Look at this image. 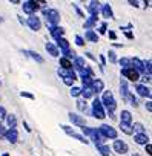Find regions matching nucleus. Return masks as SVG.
<instances>
[{"instance_id":"58836bf2","label":"nucleus","mask_w":152,"mask_h":156,"mask_svg":"<svg viewBox=\"0 0 152 156\" xmlns=\"http://www.w3.org/2000/svg\"><path fill=\"white\" fill-rule=\"evenodd\" d=\"M80 92H82V87H77V86H71V97L74 98H79L80 97Z\"/></svg>"},{"instance_id":"20e7f679","label":"nucleus","mask_w":152,"mask_h":156,"mask_svg":"<svg viewBox=\"0 0 152 156\" xmlns=\"http://www.w3.org/2000/svg\"><path fill=\"white\" fill-rule=\"evenodd\" d=\"M40 5L39 3H35V2H32V0H23V5H22V11H23V14H26V16H32V14H37L39 11H40Z\"/></svg>"},{"instance_id":"e2e57ef3","label":"nucleus","mask_w":152,"mask_h":156,"mask_svg":"<svg viewBox=\"0 0 152 156\" xmlns=\"http://www.w3.org/2000/svg\"><path fill=\"white\" fill-rule=\"evenodd\" d=\"M80 2H85V0H80Z\"/></svg>"},{"instance_id":"4c0bfd02","label":"nucleus","mask_w":152,"mask_h":156,"mask_svg":"<svg viewBox=\"0 0 152 156\" xmlns=\"http://www.w3.org/2000/svg\"><path fill=\"white\" fill-rule=\"evenodd\" d=\"M60 54H63V57L68 58V60H72V58L75 57V52L71 51V48H69V49H63V51H60Z\"/></svg>"},{"instance_id":"39448f33","label":"nucleus","mask_w":152,"mask_h":156,"mask_svg":"<svg viewBox=\"0 0 152 156\" xmlns=\"http://www.w3.org/2000/svg\"><path fill=\"white\" fill-rule=\"evenodd\" d=\"M97 130L105 139H117V130L108 124H102Z\"/></svg>"},{"instance_id":"cd10ccee","label":"nucleus","mask_w":152,"mask_h":156,"mask_svg":"<svg viewBox=\"0 0 152 156\" xmlns=\"http://www.w3.org/2000/svg\"><path fill=\"white\" fill-rule=\"evenodd\" d=\"M120 122L132 124V115H131L129 110H121V113H120Z\"/></svg>"},{"instance_id":"ddd939ff","label":"nucleus","mask_w":152,"mask_h":156,"mask_svg":"<svg viewBox=\"0 0 152 156\" xmlns=\"http://www.w3.org/2000/svg\"><path fill=\"white\" fill-rule=\"evenodd\" d=\"M68 118H69V121H71L72 124L79 126V127H83V126H86V121H85V118H83V116H80V115H75V113L69 112V113H68Z\"/></svg>"},{"instance_id":"e433bc0d","label":"nucleus","mask_w":152,"mask_h":156,"mask_svg":"<svg viewBox=\"0 0 152 156\" xmlns=\"http://www.w3.org/2000/svg\"><path fill=\"white\" fill-rule=\"evenodd\" d=\"M80 80H82L83 87H91V84H92V80H94V78H92V76H89V75H86V76H80Z\"/></svg>"},{"instance_id":"5fc2aeb1","label":"nucleus","mask_w":152,"mask_h":156,"mask_svg":"<svg viewBox=\"0 0 152 156\" xmlns=\"http://www.w3.org/2000/svg\"><path fill=\"white\" fill-rule=\"evenodd\" d=\"M124 35H126V38H129V40H132V38H134V34H132V32H129V31H126V34H124Z\"/></svg>"},{"instance_id":"4d7b16f0","label":"nucleus","mask_w":152,"mask_h":156,"mask_svg":"<svg viewBox=\"0 0 152 156\" xmlns=\"http://www.w3.org/2000/svg\"><path fill=\"white\" fill-rule=\"evenodd\" d=\"M9 2H11L13 5H19V3H20V0H9Z\"/></svg>"},{"instance_id":"0eeeda50","label":"nucleus","mask_w":152,"mask_h":156,"mask_svg":"<svg viewBox=\"0 0 152 156\" xmlns=\"http://www.w3.org/2000/svg\"><path fill=\"white\" fill-rule=\"evenodd\" d=\"M26 26H28L31 31L37 32V31H40V29H42V19H40V17H37V14L28 16V19H26Z\"/></svg>"},{"instance_id":"79ce46f5","label":"nucleus","mask_w":152,"mask_h":156,"mask_svg":"<svg viewBox=\"0 0 152 156\" xmlns=\"http://www.w3.org/2000/svg\"><path fill=\"white\" fill-rule=\"evenodd\" d=\"M106 32H108V23H106V22H103V23L100 25L98 34H102V35H103V34H106Z\"/></svg>"},{"instance_id":"393cba45","label":"nucleus","mask_w":152,"mask_h":156,"mask_svg":"<svg viewBox=\"0 0 152 156\" xmlns=\"http://www.w3.org/2000/svg\"><path fill=\"white\" fill-rule=\"evenodd\" d=\"M5 121H6L8 129H16V127H17V118H16V115H13V113H6Z\"/></svg>"},{"instance_id":"de8ad7c7","label":"nucleus","mask_w":152,"mask_h":156,"mask_svg":"<svg viewBox=\"0 0 152 156\" xmlns=\"http://www.w3.org/2000/svg\"><path fill=\"white\" fill-rule=\"evenodd\" d=\"M126 2L131 5V6H134V8H138L140 5H138V0H126Z\"/></svg>"},{"instance_id":"a18cd8bd","label":"nucleus","mask_w":152,"mask_h":156,"mask_svg":"<svg viewBox=\"0 0 152 156\" xmlns=\"http://www.w3.org/2000/svg\"><path fill=\"white\" fill-rule=\"evenodd\" d=\"M144 107H146V110L150 113V112H152V101H150V100H147V101L144 103Z\"/></svg>"},{"instance_id":"864d4df0","label":"nucleus","mask_w":152,"mask_h":156,"mask_svg":"<svg viewBox=\"0 0 152 156\" xmlns=\"http://www.w3.org/2000/svg\"><path fill=\"white\" fill-rule=\"evenodd\" d=\"M17 20H19V23H20V25H23V26L26 25V20H25L22 16H17Z\"/></svg>"},{"instance_id":"6e6d98bb","label":"nucleus","mask_w":152,"mask_h":156,"mask_svg":"<svg viewBox=\"0 0 152 156\" xmlns=\"http://www.w3.org/2000/svg\"><path fill=\"white\" fill-rule=\"evenodd\" d=\"M3 133H5V129H3L2 122H0V138H3Z\"/></svg>"},{"instance_id":"4468645a","label":"nucleus","mask_w":152,"mask_h":156,"mask_svg":"<svg viewBox=\"0 0 152 156\" xmlns=\"http://www.w3.org/2000/svg\"><path fill=\"white\" fill-rule=\"evenodd\" d=\"M85 66H86L85 57H77V55H75V57L72 58V69H74L75 72H79V70H82V69H83Z\"/></svg>"},{"instance_id":"37998d69","label":"nucleus","mask_w":152,"mask_h":156,"mask_svg":"<svg viewBox=\"0 0 152 156\" xmlns=\"http://www.w3.org/2000/svg\"><path fill=\"white\" fill-rule=\"evenodd\" d=\"M6 109L3 107V106H0V122H2V121H5V116H6Z\"/></svg>"},{"instance_id":"0e129e2a","label":"nucleus","mask_w":152,"mask_h":156,"mask_svg":"<svg viewBox=\"0 0 152 156\" xmlns=\"http://www.w3.org/2000/svg\"><path fill=\"white\" fill-rule=\"evenodd\" d=\"M0 84H2V80H0Z\"/></svg>"},{"instance_id":"412c9836","label":"nucleus","mask_w":152,"mask_h":156,"mask_svg":"<svg viewBox=\"0 0 152 156\" xmlns=\"http://www.w3.org/2000/svg\"><path fill=\"white\" fill-rule=\"evenodd\" d=\"M22 54L23 55H26V57H29V58H32L34 61H37L39 64H42L45 60H43V57L39 54V52H35V51H22Z\"/></svg>"},{"instance_id":"473e14b6","label":"nucleus","mask_w":152,"mask_h":156,"mask_svg":"<svg viewBox=\"0 0 152 156\" xmlns=\"http://www.w3.org/2000/svg\"><path fill=\"white\" fill-rule=\"evenodd\" d=\"M124 101H126L128 104H131V106H134V107H137V106H138V101H137V98L134 97V94H132V92H129V94L126 95V98H124Z\"/></svg>"},{"instance_id":"c03bdc74","label":"nucleus","mask_w":152,"mask_h":156,"mask_svg":"<svg viewBox=\"0 0 152 156\" xmlns=\"http://www.w3.org/2000/svg\"><path fill=\"white\" fill-rule=\"evenodd\" d=\"M72 8L75 9V12H77V16H79V17L85 19V14H83V11H82V9L79 8V5H75V3H74V5H72Z\"/></svg>"},{"instance_id":"7ed1b4c3","label":"nucleus","mask_w":152,"mask_h":156,"mask_svg":"<svg viewBox=\"0 0 152 156\" xmlns=\"http://www.w3.org/2000/svg\"><path fill=\"white\" fill-rule=\"evenodd\" d=\"M82 132L94 142V144H103V141H105V138L98 133V130L97 129H91V127H86V126H83L82 127Z\"/></svg>"},{"instance_id":"8fccbe9b","label":"nucleus","mask_w":152,"mask_h":156,"mask_svg":"<svg viewBox=\"0 0 152 156\" xmlns=\"http://www.w3.org/2000/svg\"><path fill=\"white\" fill-rule=\"evenodd\" d=\"M150 76H152V75H143L141 80H143V83H144V84H146V83H150Z\"/></svg>"},{"instance_id":"1a4fd4ad","label":"nucleus","mask_w":152,"mask_h":156,"mask_svg":"<svg viewBox=\"0 0 152 156\" xmlns=\"http://www.w3.org/2000/svg\"><path fill=\"white\" fill-rule=\"evenodd\" d=\"M60 127H61V130H63L66 135H69V136H72V138H75V139H79V141H80V142H83V144H88V139H85V136L79 135L77 132H74V129H71L69 126H65V124H61Z\"/></svg>"},{"instance_id":"a19ab883","label":"nucleus","mask_w":152,"mask_h":156,"mask_svg":"<svg viewBox=\"0 0 152 156\" xmlns=\"http://www.w3.org/2000/svg\"><path fill=\"white\" fill-rule=\"evenodd\" d=\"M108 58H109V61H111V63H117V60H118L114 51H109V52H108Z\"/></svg>"},{"instance_id":"f8f14e48","label":"nucleus","mask_w":152,"mask_h":156,"mask_svg":"<svg viewBox=\"0 0 152 156\" xmlns=\"http://www.w3.org/2000/svg\"><path fill=\"white\" fill-rule=\"evenodd\" d=\"M3 138H5L8 142L16 144V142H17V139H19V132H17V129H8V130H5Z\"/></svg>"},{"instance_id":"2f4dec72","label":"nucleus","mask_w":152,"mask_h":156,"mask_svg":"<svg viewBox=\"0 0 152 156\" xmlns=\"http://www.w3.org/2000/svg\"><path fill=\"white\" fill-rule=\"evenodd\" d=\"M95 147H97V150L100 151L102 156H109L111 154V150H109L108 145H105V144H95Z\"/></svg>"},{"instance_id":"f257e3e1","label":"nucleus","mask_w":152,"mask_h":156,"mask_svg":"<svg viewBox=\"0 0 152 156\" xmlns=\"http://www.w3.org/2000/svg\"><path fill=\"white\" fill-rule=\"evenodd\" d=\"M100 103L105 107V110H108V113H114L115 109H117V101H115L114 94L111 90H105L103 92V95L100 98Z\"/></svg>"},{"instance_id":"bf43d9fd","label":"nucleus","mask_w":152,"mask_h":156,"mask_svg":"<svg viewBox=\"0 0 152 156\" xmlns=\"http://www.w3.org/2000/svg\"><path fill=\"white\" fill-rule=\"evenodd\" d=\"M3 22H5V19H3V17H2V16H0V25H2V23H3Z\"/></svg>"},{"instance_id":"c9c22d12","label":"nucleus","mask_w":152,"mask_h":156,"mask_svg":"<svg viewBox=\"0 0 152 156\" xmlns=\"http://www.w3.org/2000/svg\"><path fill=\"white\" fill-rule=\"evenodd\" d=\"M120 129H121V132H123V133H126V135H132V133H134V130H132V124L120 122Z\"/></svg>"},{"instance_id":"4be33fe9","label":"nucleus","mask_w":152,"mask_h":156,"mask_svg":"<svg viewBox=\"0 0 152 156\" xmlns=\"http://www.w3.org/2000/svg\"><path fill=\"white\" fill-rule=\"evenodd\" d=\"M45 49H46V52H48L51 57H58V55H60L58 48H57L54 43H51V41H48V43L45 44Z\"/></svg>"},{"instance_id":"49530a36","label":"nucleus","mask_w":152,"mask_h":156,"mask_svg":"<svg viewBox=\"0 0 152 156\" xmlns=\"http://www.w3.org/2000/svg\"><path fill=\"white\" fill-rule=\"evenodd\" d=\"M20 97H25V98L34 100V95H32V94H29V92H20Z\"/></svg>"},{"instance_id":"a878e982","label":"nucleus","mask_w":152,"mask_h":156,"mask_svg":"<svg viewBox=\"0 0 152 156\" xmlns=\"http://www.w3.org/2000/svg\"><path fill=\"white\" fill-rule=\"evenodd\" d=\"M134 141H135L137 144H140V145H144V144L149 142V136H147L146 133H135V135H134Z\"/></svg>"},{"instance_id":"9d476101","label":"nucleus","mask_w":152,"mask_h":156,"mask_svg":"<svg viewBox=\"0 0 152 156\" xmlns=\"http://www.w3.org/2000/svg\"><path fill=\"white\" fill-rule=\"evenodd\" d=\"M48 31H49V34H51V37L54 40L65 35V28H61L60 25H49L48 26Z\"/></svg>"},{"instance_id":"f3484780","label":"nucleus","mask_w":152,"mask_h":156,"mask_svg":"<svg viewBox=\"0 0 152 156\" xmlns=\"http://www.w3.org/2000/svg\"><path fill=\"white\" fill-rule=\"evenodd\" d=\"M91 89H92V92H94L95 95H98V94H102V92L105 90V83L100 80V78H95V80H92Z\"/></svg>"},{"instance_id":"7c9ffc66","label":"nucleus","mask_w":152,"mask_h":156,"mask_svg":"<svg viewBox=\"0 0 152 156\" xmlns=\"http://www.w3.org/2000/svg\"><path fill=\"white\" fill-rule=\"evenodd\" d=\"M58 64H60L61 69H72V60H68V58H65V57H60Z\"/></svg>"},{"instance_id":"052dcab7","label":"nucleus","mask_w":152,"mask_h":156,"mask_svg":"<svg viewBox=\"0 0 152 156\" xmlns=\"http://www.w3.org/2000/svg\"><path fill=\"white\" fill-rule=\"evenodd\" d=\"M131 156H140V154H137V153H134V154H131Z\"/></svg>"},{"instance_id":"09e8293b","label":"nucleus","mask_w":152,"mask_h":156,"mask_svg":"<svg viewBox=\"0 0 152 156\" xmlns=\"http://www.w3.org/2000/svg\"><path fill=\"white\" fill-rule=\"evenodd\" d=\"M85 57H88V58H89V60H92V61H97V57H95L92 52H86V54H85Z\"/></svg>"},{"instance_id":"aec40b11","label":"nucleus","mask_w":152,"mask_h":156,"mask_svg":"<svg viewBox=\"0 0 152 156\" xmlns=\"http://www.w3.org/2000/svg\"><path fill=\"white\" fill-rule=\"evenodd\" d=\"M85 40L86 41H91V43H98L100 37H98V34L94 29H86L85 31Z\"/></svg>"},{"instance_id":"bb28decb","label":"nucleus","mask_w":152,"mask_h":156,"mask_svg":"<svg viewBox=\"0 0 152 156\" xmlns=\"http://www.w3.org/2000/svg\"><path fill=\"white\" fill-rule=\"evenodd\" d=\"M55 46L58 48V51L69 49V41H68L65 37H58V38H55Z\"/></svg>"},{"instance_id":"2eb2a0df","label":"nucleus","mask_w":152,"mask_h":156,"mask_svg":"<svg viewBox=\"0 0 152 156\" xmlns=\"http://www.w3.org/2000/svg\"><path fill=\"white\" fill-rule=\"evenodd\" d=\"M100 0H91L89 5H88V11H89V16H98L100 14Z\"/></svg>"},{"instance_id":"c85d7f7f","label":"nucleus","mask_w":152,"mask_h":156,"mask_svg":"<svg viewBox=\"0 0 152 156\" xmlns=\"http://www.w3.org/2000/svg\"><path fill=\"white\" fill-rule=\"evenodd\" d=\"M80 95L83 97V100H92V98L95 97V94L92 92V89H91V87H82Z\"/></svg>"},{"instance_id":"6ab92c4d","label":"nucleus","mask_w":152,"mask_h":156,"mask_svg":"<svg viewBox=\"0 0 152 156\" xmlns=\"http://www.w3.org/2000/svg\"><path fill=\"white\" fill-rule=\"evenodd\" d=\"M97 22H98V16H89L85 19V25L83 28L85 29H94L97 26Z\"/></svg>"},{"instance_id":"9b49d317","label":"nucleus","mask_w":152,"mask_h":156,"mask_svg":"<svg viewBox=\"0 0 152 156\" xmlns=\"http://www.w3.org/2000/svg\"><path fill=\"white\" fill-rule=\"evenodd\" d=\"M114 151H117L118 154H126L128 151H129V147H128V144L124 142V141H120V139H115L114 141Z\"/></svg>"},{"instance_id":"423d86ee","label":"nucleus","mask_w":152,"mask_h":156,"mask_svg":"<svg viewBox=\"0 0 152 156\" xmlns=\"http://www.w3.org/2000/svg\"><path fill=\"white\" fill-rule=\"evenodd\" d=\"M121 76L124 78L126 81H138L140 80V73L134 69V67H126V69H121Z\"/></svg>"},{"instance_id":"f704fd0d","label":"nucleus","mask_w":152,"mask_h":156,"mask_svg":"<svg viewBox=\"0 0 152 156\" xmlns=\"http://www.w3.org/2000/svg\"><path fill=\"white\" fill-rule=\"evenodd\" d=\"M132 130H134V133H146V129H144V126L141 122H134L132 124Z\"/></svg>"},{"instance_id":"f03ea898","label":"nucleus","mask_w":152,"mask_h":156,"mask_svg":"<svg viewBox=\"0 0 152 156\" xmlns=\"http://www.w3.org/2000/svg\"><path fill=\"white\" fill-rule=\"evenodd\" d=\"M91 113H92V116L97 118V119H105V116H106V110H105V107L102 106L98 97H94V98H92V109H91Z\"/></svg>"},{"instance_id":"72a5a7b5","label":"nucleus","mask_w":152,"mask_h":156,"mask_svg":"<svg viewBox=\"0 0 152 156\" xmlns=\"http://www.w3.org/2000/svg\"><path fill=\"white\" fill-rule=\"evenodd\" d=\"M75 106H77V109H79L80 112H86V109H88L86 100H83V98H79L77 101H75Z\"/></svg>"},{"instance_id":"13d9d810","label":"nucleus","mask_w":152,"mask_h":156,"mask_svg":"<svg viewBox=\"0 0 152 156\" xmlns=\"http://www.w3.org/2000/svg\"><path fill=\"white\" fill-rule=\"evenodd\" d=\"M143 3H144V9H146V8H149V0H144Z\"/></svg>"},{"instance_id":"dca6fc26","label":"nucleus","mask_w":152,"mask_h":156,"mask_svg":"<svg viewBox=\"0 0 152 156\" xmlns=\"http://www.w3.org/2000/svg\"><path fill=\"white\" fill-rule=\"evenodd\" d=\"M135 90H137V94L140 97L150 100V89H149V86H146V84H137L135 86Z\"/></svg>"},{"instance_id":"680f3d73","label":"nucleus","mask_w":152,"mask_h":156,"mask_svg":"<svg viewBox=\"0 0 152 156\" xmlns=\"http://www.w3.org/2000/svg\"><path fill=\"white\" fill-rule=\"evenodd\" d=\"M3 156H9V154H8V153H5V154H3Z\"/></svg>"},{"instance_id":"3c124183","label":"nucleus","mask_w":152,"mask_h":156,"mask_svg":"<svg viewBox=\"0 0 152 156\" xmlns=\"http://www.w3.org/2000/svg\"><path fill=\"white\" fill-rule=\"evenodd\" d=\"M106 34L109 35V38H111V40H115V38H117V34H115L114 31H108Z\"/></svg>"},{"instance_id":"a211bd4d","label":"nucleus","mask_w":152,"mask_h":156,"mask_svg":"<svg viewBox=\"0 0 152 156\" xmlns=\"http://www.w3.org/2000/svg\"><path fill=\"white\" fill-rule=\"evenodd\" d=\"M100 14H102L105 19H114V11H112V8H111L109 3H103V5L100 6Z\"/></svg>"},{"instance_id":"ea45409f","label":"nucleus","mask_w":152,"mask_h":156,"mask_svg":"<svg viewBox=\"0 0 152 156\" xmlns=\"http://www.w3.org/2000/svg\"><path fill=\"white\" fill-rule=\"evenodd\" d=\"M74 40H75V44L80 46V48H83V46H85V43H86V41H85V38H83L82 35H75V38H74Z\"/></svg>"},{"instance_id":"6e6552de","label":"nucleus","mask_w":152,"mask_h":156,"mask_svg":"<svg viewBox=\"0 0 152 156\" xmlns=\"http://www.w3.org/2000/svg\"><path fill=\"white\" fill-rule=\"evenodd\" d=\"M45 19H46V23L48 25H58L61 17H60V12L55 8H48V12H46Z\"/></svg>"},{"instance_id":"b1692460","label":"nucleus","mask_w":152,"mask_h":156,"mask_svg":"<svg viewBox=\"0 0 152 156\" xmlns=\"http://www.w3.org/2000/svg\"><path fill=\"white\" fill-rule=\"evenodd\" d=\"M129 92H131V90H129V84H128V81L124 80V78H121V80H120V95H121V98L124 100L126 95H128Z\"/></svg>"},{"instance_id":"c756f323","label":"nucleus","mask_w":152,"mask_h":156,"mask_svg":"<svg viewBox=\"0 0 152 156\" xmlns=\"http://www.w3.org/2000/svg\"><path fill=\"white\" fill-rule=\"evenodd\" d=\"M117 63L121 66V69H126V67H132V58L129 57H123L120 60H117Z\"/></svg>"},{"instance_id":"5701e85b","label":"nucleus","mask_w":152,"mask_h":156,"mask_svg":"<svg viewBox=\"0 0 152 156\" xmlns=\"http://www.w3.org/2000/svg\"><path fill=\"white\" fill-rule=\"evenodd\" d=\"M132 67L140 73V75H143L144 73V66H143V60H140V58H137V57H134L132 58Z\"/></svg>"},{"instance_id":"69168bd1","label":"nucleus","mask_w":152,"mask_h":156,"mask_svg":"<svg viewBox=\"0 0 152 156\" xmlns=\"http://www.w3.org/2000/svg\"><path fill=\"white\" fill-rule=\"evenodd\" d=\"M20 2H23V0H20Z\"/></svg>"},{"instance_id":"603ef678","label":"nucleus","mask_w":152,"mask_h":156,"mask_svg":"<svg viewBox=\"0 0 152 156\" xmlns=\"http://www.w3.org/2000/svg\"><path fill=\"white\" fill-rule=\"evenodd\" d=\"M144 148H146V151H147V154H150V153H152V145H150V142H147V144H144Z\"/></svg>"}]
</instances>
